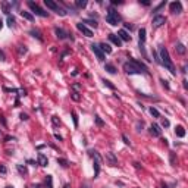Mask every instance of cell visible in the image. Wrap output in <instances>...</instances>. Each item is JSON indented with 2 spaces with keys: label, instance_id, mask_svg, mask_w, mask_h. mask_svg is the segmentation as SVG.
I'll return each instance as SVG.
<instances>
[{
  "label": "cell",
  "instance_id": "cell-1",
  "mask_svg": "<svg viewBox=\"0 0 188 188\" xmlns=\"http://www.w3.org/2000/svg\"><path fill=\"white\" fill-rule=\"evenodd\" d=\"M124 71L126 73H144L147 72V68L137 60H128L124 63Z\"/></svg>",
  "mask_w": 188,
  "mask_h": 188
},
{
  "label": "cell",
  "instance_id": "cell-2",
  "mask_svg": "<svg viewBox=\"0 0 188 188\" xmlns=\"http://www.w3.org/2000/svg\"><path fill=\"white\" fill-rule=\"evenodd\" d=\"M159 53H160V63L166 68V69H169L171 71V73H176V71H175V66H173V63H172V60H171V56H169V53H168V50L165 49V47H160V50H159Z\"/></svg>",
  "mask_w": 188,
  "mask_h": 188
},
{
  "label": "cell",
  "instance_id": "cell-3",
  "mask_svg": "<svg viewBox=\"0 0 188 188\" xmlns=\"http://www.w3.org/2000/svg\"><path fill=\"white\" fill-rule=\"evenodd\" d=\"M106 21L110 24V25H118V22L121 21V16L119 13L115 10V9H109L107 15H106Z\"/></svg>",
  "mask_w": 188,
  "mask_h": 188
},
{
  "label": "cell",
  "instance_id": "cell-4",
  "mask_svg": "<svg viewBox=\"0 0 188 188\" xmlns=\"http://www.w3.org/2000/svg\"><path fill=\"white\" fill-rule=\"evenodd\" d=\"M44 5L49 8V9H52V10H55L57 15H60V16H65L66 15V12H65V9H62V8H59V5L56 3V2H52V0H44Z\"/></svg>",
  "mask_w": 188,
  "mask_h": 188
},
{
  "label": "cell",
  "instance_id": "cell-5",
  "mask_svg": "<svg viewBox=\"0 0 188 188\" xmlns=\"http://www.w3.org/2000/svg\"><path fill=\"white\" fill-rule=\"evenodd\" d=\"M28 6H29V9L35 13V15H38V16H43V18H46L47 16V12H44L38 5L37 3H34V2H28Z\"/></svg>",
  "mask_w": 188,
  "mask_h": 188
},
{
  "label": "cell",
  "instance_id": "cell-6",
  "mask_svg": "<svg viewBox=\"0 0 188 188\" xmlns=\"http://www.w3.org/2000/svg\"><path fill=\"white\" fill-rule=\"evenodd\" d=\"M91 50H93V53L97 56V59H99L100 62H103V60H104V53L100 50V47H99L97 44H91Z\"/></svg>",
  "mask_w": 188,
  "mask_h": 188
},
{
  "label": "cell",
  "instance_id": "cell-7",
  "mask_svg": "<svg viewBox=\"0 0 188 188\" xmlns=\"http://www.w3.org/2000/svg\"><path fill=\"white\" fill-rule=\"evenodd\" d=\"M77 28H78V29H80V31H81V32L85 35V37H93V31H91L90 28H87V27H85L82 22L77 24Z\"/></svg>",
  "mask_w": 188,
  "mask_h": 188
},
{
  "label": "cell",
  "instance_id": "cell-8",
  "mask_svg": "<svg viewBox=\"0 0 188 188\" xmlns=\"http://www.w3.org/2000/svg\"><path fill=\"white\" fill-rule=\"evenodd\" d=\"M169 8H171V12H172V13H181V12H182V5H181V2H172V3L169 5Z\"/></svg>",
  "mask_w": 188,
  "mask_h": 188
},
{
  "label": "cell",
  "instance_id": "cell-9",
  "mask_svg": "<svg viewBox=\"0 0 188 188\" xmlns=\"http://www.w3.org/2000/svg\"><path fill=\"white\" fill-rule=\"evenodd\" d=\"M165 22H166V18H165V16H162V15H157V16H154V18H153V27H154V28L162 27Z\"/></svg>",
  "mask_w": 188,
  "mask_h": 188
},
{
  "label": "cell",
  "instance_id": "cell-10",
  "mask_svg": "<svg viewBox=\"0 0 188 188\" xmlns=\"http://www.w3.org/2000/svg\"><path fill=\"white\" fill-rule=\"evenodd\" d=\"M150 134H152L153 137H160V134H162V129H160V126L159 125H152L150 126Z\"/></svg>",
  "mask_w": 188,
  "mask_h": 188
},
{
  "label": "cell",
  "instance_id": "cell-11",
  "mask_svg": "<svg viewBox=\"0 0 188 188\" xmlns=\"http://www.w3.org/2000/svg\"><path fill=\"white\" fill-rule=\"evenodd\" d=\"M118 37H119V40H121V41H129V40H131L129 34H128L125 29H121V31L118 32Z\"/></svg>",
  "mask_w": 188,
  "mask_h": 188
},
{
  "label": "cell",
  "instance_id": "cell-12",
  "mask_svg": "<svg viewBox=\"0 0 188 188\" xmlns=\"http://www.w3.org/2000/svg\"><path fill=\"white\" fill-rule=\"evenodd\" d=\"M106 157H107V160L110 162V165H112V166H116V165H118V159L115 157V154H113V153H106Z\"/></svg>",
  "mask_w": 188,
  "mask_h": 188
},
{
  "label": "cell",
  "instance_id": "cell-13",
  "mask_svg": "<svg viewBox=\"0 0 188 188\" xmlns=\"http://www.w3.org/2000/svg\"><path fill=\"white\" fill-rule=\"evenodd\" d=\"M55 34H56V37H57L59 40H63V38H66V35H68V34H66V32H65L62 28H56V29H55Z\"/></svg>",
  "mask_w": 188,
  "mask_h": 188
},
{
  "label": "cell",
  "instance_id": "cell-14",
  "mask_svg": "<svg viewBox=\"0 0 188 188\" xmlns=\"http://www.w3.org/2000/svg\"><path fill=\"white\" fill-rule=\"evenodd\" d=\"M109 40L113 43V44H116V46H121L122 44V41L119 40V37H116L115 34H109Z\"/></svg>",
  "mask_w": 188,
  "mask_h": 188
},
{
  "label": "cell",
  "instance_id": "cell-15",
  "mask_svg": "<svg viewBox=\"0 0 188 188\" xmlns=\"http://www.w3.org/2000/svg\"><path fill=\"white\" fill-rule=\"evenodd\" d=\"M99 47H100V50H101L103 53H112V47H110L109 44H106V43H101Z\"/></svg>",
  "mask_w": 188,
  "mask_h": 188
},
{
  "label": "cell",
  "instance_id": "cell-16",
  "mask_svg": "<svg viewBox=\"0 0 188 188\" xmlns=\"http://www.w3.org/2000/svg\"><path fill=\"white\" fill-rule=\"evenodd\" d=\"M38 163H40V166H47V163H49V160H47V157L44 156V154H38Z\"/></svg>",
  "mask_w": 188,
  "mask_h": 188
},
{
  "label": "cell",
  "instance_id": "cell-17",
  "mask_svg": "<svg viewBox=\"0 0 188 188\" xmlns=\"http://www.w3.org/2000/svg\"><path fill=\"white\" fill-rule=\"evenodd\" d=\"M138 35H140V44H144V41H145V29L141 28L138 31Z\"/></svg>",
  "mask_w": 188,
  "mask_h": 188
},
{
  "label": "cell",
  "instance_id": "cell-18",
  "mask_svg": "<svg viewBox=\"0 0 188 188\" xmlns=\"http://www.w3.org/2000/svg\"><path fill=\"white\" fill-rule=\"evenodd\" d=\"M104 69H106V71H107L109 73H115V72H116V68H115L113 65H110V63H106Z\"/></svg>",
  "mask_w": 188,
  "mask_h": 188
},
{
  "label": "cell",
  "instance_id": "cell-19",
  "mask_svg": "<svg viewBox=\"0 0 188 188\" xmlns=\"http://www.w3.org/2000/svg\"><path fill=\"white\" fill-rule=\"evenodd\" d=\"M175 49H176V52H178L179 55H185V46H184V44H181V43H178Z\"/></svg>",
  "mask_w": 188,
  "mask_h": 188
},
{
  "label": "cell",
  "instance_id": "cell-20",
  "mask_svg": "<svg viewBox=\"0 0 188 188\" xmlns=\"http://www.w3.org/2000/svg\"><path fill=\"white\" fill-rule=\"evenodd\" d=\"M21 15H22L25 19H28V21H32V19H34V15L29 13V12H25V10H24V12H21Z\"/></svg>",
  "mask_w": 188,
  "mask_h": 188
},
{
  "label": "cell",
  "instance_id": "cell-21",
  "mask_svg": "<svg viewBox=\"0 0 188 188\" xmlns=\"http://www.w3.org/2000/svg\"><path fill=\"white\" fill-rule=\"evenodd\" d=\"M175 132H176V135H178V137H184V135H185V131H184V128H182V126H176Z\"/></svg>",
  "mask_w": 188,
  "mask_h": 188
},
{
  "label": "cell",
  "instance_id": "cell-22",
  "mask_svg": "<svg viewBox=\"0 0 188 188\" xmlns=\"http://www.w3.org/2000/svg\"><path fill=\"white\" fill-rule=\"evenodd\" d=\"M75 5H77V8H85L87 6V0H77Z\"/></svg>",
  "mask_w": 188,
  "mask_h": 188
},
{
  "label": "cell",
  "instance_id": "cell-23",
  "mask_svg": "<svg viewBox=\"0 0 188 188\" xmlns=\"http://www.w3.org/2000/svg\"><path fill=\"white\" fill-rule=\"evenodd\" d=\"M150 113H152L154 118H159V116H160L159 110H157V109H154V107H150Z\"/></svg>",
  "mask_w": 188,
  "mask_h": 188
},
{
  "label": "cell",
  "instance_id": "cell-24",
  "mask_svg": "<svg viewBox=\"0 0 188 188\" xmlns=\"http://www.w3.org/2000/svg\"><path fill=\"white\" fill-rule=\"evenodd\" d=\"M8 25H9V27H13V25H15V19H13V16H10V15L8 16Z\"/></svg>",
  "mask_w": 188,
  "mask_h": 188
},
{
  "label": "cell",
  "instance_id": "cell-25",
  "mask_svg": "<svg viewBox=\"0 0 188 188\" xmlns=\"http://www.w3.org/2000/svg\"><path fill=\"white\" fill-rule=\"evenodd\" d=\"M57 163H60L63 168H66V166L69 165V163H68V160H65V159H57Z\"/></svg>",
  "mask_w": 188,
  "mask_h": 188
},
{
  "label": "cell",
  "instance_id": "cell-26",
  "mask_svg": "<svg viewBox=\"0 0 188 188\" xmlns=\"http://www.w3.org/2000/svg\"><path fill=\"white\" fill-rule=\"evenodd\" d=\"M18 171H19L22 175H25V173H27V168H25V166H22V165H18Z\"/></svg>",
  "mask_w": 188,
  "mask_h": 188
},
{
  "label": "cell",
  "instance_id": "cell-27",
  "mask_svg": "<svg viewBox=\"0 0 188 188\" xmlns=\"http://www.w3.org/2000/svg\"><path fill=\"white\" fill-rule=\"evenodd\" d=\"M31 34H32L34 37H37V38H38V40H43V38H41V35H40V32H38V31H35V29H32V31H31Z\"/></svg>",
  "mask_w": 188,
  "mask_h": 188
},
{
  "label": "cell",
  "instance_id": "cell-28",
  "mask_svg": "<svg viewBox=\"0 0 188 188\" xmlns=\"http://www.w3.org/2000/svg\"><path fill=\"white\" fill-rule=\"evenodd\" d=\"M96 124H97V126H103L104 125V122L100 119V116H96Z\"/></svg>",
  "mask_w": 188,
  "mask_h": 188
},
{
  "label": "cell",
  "instance_id": "cell-29",
  "mask_svg": "<svg viewBox=\"0 0 188 188\" xmlns=\"http://www.w3.org/2000/svg\"><path fill=\"white\" fill-rule=\"evenodd\" d=\"M72 116H73V124H75V126H78V116H77V113H75V112H72Z\"/></svg>",
  "mask_w": 188,
  "mask_h": 188
},
{
  "label": "cell",
  "instance_id": "cell-30",
  "mask_svg": "<svg viewBox=\"0 0 188 188\" xmlns=\"http://www.w3.org/2000/svg\"><path fill=\"white\" fill-rule=\"evenodd\" d=\"M103 82H104V85H107V87H109V88H112V90H113V88H115L113 85H112V84H110V81H107V80H103Z\"/></svg>",
  "mask_w": 188,
  "mask_h": 188
},
{
  "label": "cell",
  "instance_id": "cell-31",
  "mask_svg": "<svg viewBox=\"0 0 188 188\" xmlns=\"http://www.w3.org/2000/svg\"><path fill=\"white\" fill-rule=\"evenodd\" d=\"M84 24H90V25H93V27H94V28H96V27H97V22H96V21H85V22H84Z\"/></svg>",
  "mask_w": 188,
  "mask_h": 188
},
{
  "label": "cell",
  "instance_id": "cell-32",
  "mask_svg": "<svg viewBox=\"0 0 188 188\" xmlns=\"http://www.w3.org/2000/svg\"><path fill=\"white\" fill-rule=\"evenodd\" d=\"M22 53H27V49L24 46H19V55H22Z\"/></svg>",
  "mask_w": 188,
  "mask_h": 188
},
{
  "label": "cell",
  "instance_id": "cell-33",
  "mask_svg": "<svg viewBox=\"0 0 188 188\" xmlns=\"http://www.w3.org/2000/svg\"><path fill=\"white\" fill-rule=\"evenodd\" d=\"M72 99L78 101V100H80V96H78V93H72Z\"/></svg>",
  "mask_w": 188,
  "mask_h": 188
},
{
  "label": "cell",
  "instance_id": "cell-34",
  "mask_svg": "<svg viewBox=\"0 0 188 188\" xmlns=\"http://www.w3.org/2000/svg\"><path fill=\"white\" fill-rule=\"evenodd\" d=\"M0 60H6V56H5V53L0 50Z\"/></svg>",
  "mask_w": 188,
  "mask_h": 188
},
{
  "label": "cell",
  "instance_id": "cell-35",
  "mask_svg": "<svg viewBox=\"0 0 188 188\" xmlns=\"http://www.w3.org/2000/svg\"><path fill=\"white\" fill-rule=\"evenodd\" d=\"M162 125H163V126H169V121H168V119H163V121H162Z\"/></svg>",
  "mask_w": 188,
  "mask_h": 188
},
{
  "label": "cell",
  "instance_id": "cell-36",
  "mask_svg": "<svg viewBox=\"0 0 188 188\" xmlns=\"http://www.w3.org/2000/svg\"><path fill=\"white\" fill-rule=\"evenodd\" d=\"M47 182H49V188H53L52 187V176H49V175H47Z\"/></svg>",
  "mask_w": 188,
  "mask_h": 188
},
{
  "label": "cell",
  "instance_id": "cell-37",
  "mask_svg": "<svg viewBox=\"0 0 188 188\" xmlns=\"http://www.w3.org/2000/svg\"><path fill=\"white\" fill-rule=\"evenodd\" d=\"M53 122H55V125H60V121H57L56 116H53Z\"/></svg>",
  "mask_w": 188,
  "mask_h": 188
},
{
  "label": "cell",
  "instance_id": "cell-38",
  "mask_svg": "<svg viewBox=\"0 0 188 188\" xmlns=\"http://www.w3.org/2000/svg\"><path fill=\"white\" fill-rule=\"evenodd\" d=\"M0 172H2V173H6V168H5L3 165H0Z\"/></svg>",
  "mask_w": 188,
  "mask_h": 188
},
{
  "label": "cell",
  "instance_id": "cell-39",
  "mask_svg": "<svg viewBox=\"0 0 188 188\" xmlns=\"http://www.w3.org/2000/svg\"><path fill=\"white\" fill-rule=\"evenodd\" d=\"M80 188H90V184L88 182H85V184H81V187Z\"/></svg>",
  "mask_w": 188,
  "mask_h": 188
},
{
  "label": "cell",
  "instance_id": "cell-40",
  "mask_svg": "<svg viewBox=\"0 0 188 188\" xmlns=\"http://www.w3.org/2000/svg\"><path fill=\"white\" fill-rule=\"evenodd\" d=\"M21 119H22V121H27V119H28V115L22 113V115H21Z\"/></svg>",
  "mask_w": 188,
  "mask_h": 188
},
{
  "label": "cell",
  "instance_id": "cell-41",
  "mask_svg": "<svg viewBox=\"0 0 188 188\" xmlns=\"http://www.w3.org/2000/svg\"><path fill=\"white\" fill-rule=\"evenodd\" d=\"M122 138H124V141H125V144H129V141H128V138H126V137H125V135H124V137H122Z\"/></svg>",
  "mask_w": 188,
  "mask_h": 188
},
{
  "label": "cell",
  "instance_id": "cell-42",
  "mask_svg": "<svg viewBox=\"0 0 188 188\" xmlns=\"http://www.w3.org/2000/svg\"><path fill=\"white\" fill-rule=\"evenodd\" d=\"M2 27H3V25H2V21H0V29H2Z\"/></svg>",
  "mask_w": 188,
  "mask_h": 188
},
{
  "label": "cell",
  "instance_id": "cell-43",
  "mask_svg": "<svg viewBox=\"0 0 188 188\" xmlns=\"http://www.w3.org/2000/svg\"><path fill=\"white\" fill-rule=\"evenodd\" d=\"M6 188H13V187H6Z\"/></svg>",
  "mask_w": 188,
  "mask_h": 188
}]
</instances>
